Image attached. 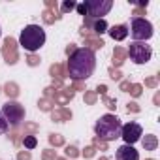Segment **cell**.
Returning <instances> with one entry per match:
<instances>
[{
  "label": "cell",
  "instance_id": "74e56055",
  "mask_svg": "<svg viewBox=\"0 0 160 160\" xmlns=\"http://www.w3.org/2000/svg\"><path fill=\"white\" fill-rule=\"evenodd\" d=\"M30 158H32L30 151H19V154H17V160H30Z\"/></svg>",
  "mask_w": 160,
  "mask_h": 160
},
{
  "label": "cell",
  "instance_id": "ba28073f",
  "mask_svg": "<svg viewBox=\"0 0 160 160\" xmlns=\"http://www.w3.org/2000/svg\"><path fill=\"white\" fill-rule=\"evenodd\" d=\"M141 136H143V130H141V126H139L138 122H126V124L121 128V138L124 139L126 145H132V143L139 141Z\"/></svg>",
  "mask_w": 160,
  "mask_h": 160
},
{
  "label": "cell",
  "instance_id": "b9f144b4",
  "mask_svg": "<svg viewBox=\"0 0 160 160\" xmlns=\"http://www.w3.org/2000/svg\"><path fill=\"white\" fill-rule=\"evenodd\" d=\"M130 87H132V83H130V81H122V83H121V91H122V92H128V91H130Z\"/></svg>",
  "mask_w": 160,
  "mask_h": 160
},
{
  "label": "cell",
  "instance_id": "30bf717a",
  "mask_svg": "<svg viewBox=\"0 0 160 160\" xmlns=\"http://www.w3.org/2000/svg\"><path fill=\"white\" fill-rule=\"evenodd\" d=\"M75 96V92L72 91V87H62L60 91H55V96H53V104H58V106H66L72 98Z\"/></svg>",
  "mask_w": 160,
  "mask_h": 160
},
{
  "label": "cell",
  "instance_id": "bcb514c9",
  "mask_svg": "<svg viewBox=\"0 0 160 160\" xmlns=\"http://www.w3.org/2000/svg\"><path fill=\"white\" fill-rule=\"evenodd\" d=\"M75 8H77V12H79V13H81V15H87V10H85V4H77Z\"/></svg>",
  "mask_w": 160,
  "mask_h": 160
},
{
  "label": "cell",
  "instance_id": "ab89813d",
  "mask_svg": "<svg viewBox=\"0 0 160 160\" xmlns=\"http://www.w3.org/2000/svg\"><path fill=\"white\" fill-rule=\"evenodd\" d=\"M85 89V83L83 81H73V85H72V91L75 92V91H83Z\"/></svg>",
  "mask_w": 160,
  "mask_h": 160
},
{
  "label": "cell",
  "instance_id": "816d5d0a",
  "mask_svg": "<svg viewBox=\"0 0 160 160\" xmlns=\"http://www.w3.org/2000/svg\"><path fill=\"white\" fill-rule=\"evenodd\" d=\"M100 160H109V158H108V156H102V158H100Z\"/></svg>",
  "mask_w": 160,
  "mask_h": 160
},
{
  "label": "cell",
  "instance_id": "681fc988",
  "mask_svg": "<svg viewBox=\"0 0 160 160\" xmlns=\"http://www.w3.org/2000/svg\"><path fill=\"white\" fill-rule=\"evenodd\" d=\"M51 87H53V89H62V81H58V79H55Z\"/></svg>",
  "mask_w": 160,
  "mask_h": 160
},
{
  "label": "cell",
  "instance_id": "4fadbf2b",
  "mask_svg": "<svg viewBox=\"0 0 160 160\" xmlns=\"http://www.w3.org/2000/svg\"><path fill=\"white\" fill-rule=\"evenodd\" d=\"M108 32H109V36H111L115 42H121V40H124V38L128 36V27H126V25H113Z\"/></svg>",
  "mask_w": 160,
  "mask_h": 160
},
{
  "label": "cell",
  "instance_id": "d4e9b609",
  "mask_svg": "<svg viewBox=\"0 0 160 160\" xmlns=\"http://www.w3.org/2000/svg\"><path fill=\"white\" fill-rule=\"evenodd\" d=\"M102 102H104V106H106L108 109H111V111H113V109L117 108V100H113V98H109L108 94H104V96H102Z\"/></svg>",
  "mask_w": 160,
  "mask_h": 160
},
{
  "label": "cell",
  "instance_id": "f1b7e54d",
  "mask_svg": "<svg viewBox=\"0 0 160 160\" xmlns=\"http://www.w3.org/2000/svg\"><path fill=\"white\" fill-rule=\"evenodd\" d=\"M75 2H73V0H66V2L62 4V8H60V12L62 13H68V12H72V10H75Z\"/></svg>",
  "mask_w": 160,
  "mask_h": 160
},
{
  "label": "cell",
  "instance_id": "603a6c76",
  "mask_svg": "<svg viewBox=\"0 0 160 160\" xmlns=\"http://www.w3.org/2000/svg\"><path fill=\"white\" fill-rule=\"evenodd\" d=\"M96 100H98V94H96L94 91H85V104L94 106V104H96Z\"/></svg>",
  "mask_w": 160,
  "mask_h": 160
},
{
  "label": "cell",
  "instance_id": "e0dca14e",
  "mask_svg": "<svg viewBox=\"0 0 160 160\" xmlns=\"http://www.w3.org/2000/svg\"><path fill=\"white\" fill-rule=\"evenodd\" d=\"M49 73H51L53 77H57L58 81H62L64 77H68V73H66V68H64L62 64H58V62H55V64L49 68Z\"/></svg>",
  "mask_w": 160,
  "mask_h": 160
},
{
  "label": "cell",
  "instance_id": "f35d334b",
  "mask_svg": "<svg viewBox=\"0 0 160 160\" xmlns=\"http://www.w3.org/2000/svg\"><path fill=\"white\" fill-rule=\"evenodd\" d=\"M43 94H45L43 98H47V100H51V102H53V96H55V89H53V87H47V89L43 91Z\"/></svg>",
  "mask_w": 160,
  "mask_h": 160
},
{
  "label": "cell",
  "instance_id": "8992f818",
  "mask_svg": "<svg viewBox=\"0 0 160 160\" xmlns=\"http://www.w3.org/2000/svg\"><path fill=\"white\" fill-rule=\"evenodd\" d=\"M130 34L136 42H145L152 36V25L145 17H134L130 25Z\"/></svg>",
  "mask_w": 160,
  "mask_h": 160
},
{
  "label": "cell",
  "instance_id": "2e32d148",
  "mask_svg": "<svg viewBox=\"0 0 160 160\" xmlns=\"http://www.w3.org/2000/svg\"><path fill=\"white\" fill-rule=\"evenodd\" d=\"M141 145H143L145 151H156V147H158V138H156L154 134H147V136L141 139Z\"/></svg>",
  "mask_w": 160,
  "mask_h": 160
},
{
  "label": "cell",
  "instance_id": "60d3db41",
  "mask_svg": "<svg viewBox=\"0 0 160 160\" xmlns=\"http://www.w3.org/2000/svg\"><path fill=\"white\" fill-rule=\"evenodd\" d=\"M45 8L51 10V12H57V2L55 0H45Z\"/></svg>",
  "mask_w": 160,
  "mask_h": 160
},
{
  "label": "cell",
  "instance_id": "83f0119b",
  "mask_svg": "<svg viewBox=\"0 0 160 160\" xmlns=\"http://www.w3.org/2000/svg\"><path fill=\"white\" fill-rule=\"evenodd\" d=\"M66 156L68 158H77L79 156V151H77V147H73V145H66Z\"/></svg>",
  "mask_w": 160,
  "mask_h": 160
},
{
  "label": "cell",
  "instance_id": "3957f363",
  "mask_svg": "<svg viewBox=\"0 0 160 160\" xmlns=\"http://www.w3.org/2000/svg\"><path fill=\"white\" fill-rule=\"evenodd\" d=\"M19 43L28 51V53H36L43 43H45V30L38 25H28L21 30V38Z\"/></svg>",
  "mask_w": 160,
  "mask_h": 160
},
{
  "label": "cell",
  "instance_id": "ffe728a7",
  "mask_svg": "<svg viewBox=\"0 0 160 160\" xmlns=\"http://www.w3.org/2000/svg\"><path fill=\"white\" fill-rule=\"evenodd\" d=\"M42 19H43V23H47V25H53L55 21H58V19H60V15H57V12L43 10V13H42Z\"/></svg>",
  "mask_w": 160,
  "mask_h": 160
},
{
  "label": "cell",
  "instance_id": "8fae6325",
  "mask_svg": "<svg viewBox=\"0 0 160 160\" xmlns=\"http://www.w3.org/2000/svg\"><path fill=\"white\" fill-rule=\"evenodd\" d=\"M83 28H91V30L98 36V34L108 32V23H106V19H89V17H87Z\"/></svg>",
  "mask_w": 160,
  "mask_h": 160
},
{
  "label": "cell",
  "instance_id": "9a60e30c",
  "mask_svg": "<svg viewBox=\"0 0 160 160\" xmlns=\"http://www.w3.org/2000/svg\"><path fill=\"white\" fill-rule=\"evenodd\" d=\"M124 60H126V49L124 47H115L113 49V68L122 66Z\"/></svg>",
  "mask_w": 160,
  "mask_h": 160
},
{
  "label": "cell",
  "instance_id": "f5cc1de1",
  "mask_svg": "<svg viewBox=\"0 0 160 160\" xmlns=\"http://www.w3.org/2000/svg\"><path fill=\"white\" fill-rule=\"evenodd\" d=\"M57 160H66V158H57Z\"/></svg>",
  "mask_w": 160,
  "mask_h": 160
},
{
  "label": "cell",
  "instance_id": "7dc6e473",
  "mask_svg": "<svg viewBox=\"0 0 160 160\" xmlns=\"http://www.w3.org/2000/svg\"><path fill=\"white\" fill-rule=\"evenodd\" d=\"M143 13H145V10H143V8H136L132 15H134V17H139V15H143Z\"/></svg>",
  "mask_w": 160,
  "mask_h": 160
},
{
  "label": "cell",
  "instance_id": "d6a6232c",
  "mask_svg": "<svg viewBox=\"0 0 160 160\" xmlns=\"http://www.w3.org/2000/svg\"><path fill=\"white\" fill-rule=\"evenodd\" d=\"M156 85H158V77H147L145 79V87H149V89H156Z\"/></svg>",
  "mask_w": 160,
  "mask_h": 160
},
{
  "label": "cell",
  "instance_id": "277c9868",
  "mask_svg": "<svg viewBox=\"0 0 160 160\" xmlns=\"http://www.w3.org/2000/svg\"><path fill=\"white\" fill-rule=\"evenodd\" d=\"M126 57H130V60H134L136 64H147L152 57V49L145 42H132L126 49Z\"/></svg>",
  "mask_w": 160,
  "mask_h": 160
},
{
  "label": "cell",
  "instance_id": "11a10c76",
  "mask_svg": "<svg viewBox=\"0 0 160 160\" xmlns=\"http://www.w3.org/2000/svg\"><path fill=\"white\" fill-rule=\"evenodd\" d=\"M0 34H2V30H0Z\"/></svg>",
  "mask_w": 160,
  "mask_h": 160
},
{
  "label": "cell",
  "instance_id": "7402d4cb",
  "mask_svg": "<svg viewBox=\"0 0 160 160\" xmlns=\"http://www.w3.org/2000/svg\"><path fill=\"white\" fill-rule=\"evenodd\" d=\"M49 143L53 147H60V145H64V138L60 134H49Z\"/></svg>",
  "mask_w": 160,
  "mask_h": 160
},
{
  "label": "cell",
  "instance_id": "6da1fadb",
  "mask_svg": "<svg viewBox=\"0 0 160 160\" xmlns=\"http://www.w3.org/2000/svg\"><path fill=\"white\" fill-rule=\"evenodd\" d=\"M94 68H96L94 51H91L87 47H79V49H75L73 55L68 57L66 73L73 81H85V79H89L94 73Z\"/></svg>",
  "mask_w": 160,
  "mask_h": 160
},
{
  "label": "cell",
  "instance_id": "e575fe53",
  "mask_svg": "<svg viewBox=\"0 0 160 160\" xmlns=\"http://www.w3.org/2000/svg\"><path fill=\"white\" fill-rule=\"evenodd\" d=\"M94 154H96V147H92V145L85 147V151H83V156H85V158H92Z\"/></svg>",
  "mask_w": 160,
  "mask_h": 160
},
{
  "label": "cell",
  "instance_id": "5bb4252c",
  "mask_svg": "<svg viewBox=\"0 0 160 160\" xmlns=\"http://www.w3.org/2000/svg\"><path fill=\"white\" fill-rule=\"evenodd\" d=\"M51 119L55 122H64V121H70L72 119V111L66 109V108H58V109H53L51 111Z\"/></svg>",
  "mask_w": 160,
  "mask_h": 160
},
{
  "label": "cell",
  "instance_id": "7c38bea8",
  "mask_svg": "<svg viewBox=\"0 0 160 160\" xmlns=\"http://www.w3.org/2000/svg\"><path fill=\"white\" fill-rule=\"evenodd\" d=\"M117 160H139V154L138 151L132 147V145H122L117 149Z\"/></svg>",
  "mask_w": 160,
  "mask_h": 160
},
{
  "label": "cell",
  "instance_id": "db71d44e",
  "mask_svg": "<svg viewBox=\"0 0 160 160\" xmlns=\"http://www.w3.org/2000/svg\"><path fill=\"white\" fill-rule=\"evenodd\" d=\"M147 160H154V158H147Z\"/></svg>",
  "mask_w": 160,
  "mask_h": 160
},
{
  "label": "cell",
  "instance_id": "44dd1931",
  "mask_svg": "<svg viewBox=\"0 0 160 160\" xmlns=\"http://www.w3.org/2000/svg\"><path fill=\"white\" fill-rule=\"evenodd\" d=\"M38 130H40V124H36V122H25V126H23L25 136H34Z\"/></svg>",
  "mask_w": 160,
  "mask_h": 160
},
{
  "label": "cell",
  "instance_id": "d6986e66",
  "mask_svg": "<svg viewBox=\"0 0 160 160\" xmlns=\"http://www.w3.org/2000/svg\"><path fill=\"white\" fill-rule=\"evenodd\" d=\"M4 92L8 94V98H17L19 96V85L13 83V81H8L4 85Z\"/></svg>",
  "mask_w": 160,
  "mask_h": 160
},
{
  "label": "cell",
  "instance_id": "1f68e13d",
  "mask_svg": "<svg viewBox=\"0 0 160 160\" xmlns=\"http://www.w3.org/2000/svg\"><path fill=\"white\" fill-rule=\"evenodd\" d=\"M42 160H57V152L53 149H45L42 152Z\"/></svg>",
  "mask_w": 160,
  "mask_h": 160
},
{
  "label": "cell",
  "instance_id": "f907efd6",
  "mask_svg": "<svg viewBox=\"0 0 160 160\" xmlns=\"http://www.w3.org/2000/svg\"><path fill=\"white\" fill-rule=\"evenodd\" d=\"M154 104H156V106H158V104H160V94H158V92H156V94H154Z\"/></svg>",
  "mask_w": 160,
  "mask_h": 160
},
{
  "label": "cell",
  "instance_id": "484cf974",
  "mask_svg": "<svg viewBox=\"0 0 160 160\" xmlns=\"http://www.w3.org/2000/svg\"><path fill=\"white\" fill-rule=\"evenodd\" d=\"M23 143H25L27 149H34V147L38 145V139H36L34 136H25V138H23Z\"/></svg>",
  "mask_w": 160,
  "mask_h": 160
},
{
  "label": "cell",
  "instance_id": "4dcf8cb0",
  "mask_svg": "<svg viewBox=\"0 0 160 160\" xmlns=\"http://www.w3.org/2000/svg\"><path fill=\"white\" fill-rule=\"evenodd\" d=\"M92 147H98L100 151H108V141H104L100 138H94L92 139Z\"/></svg>",
  "mask_w": 160,
  "mask_h": 160
},
{
  "label": "cell",
  "instance_id": "ee69618b",
  "mask_svg": "<svg viewBox=\"0 0 160 160\" xmlns=\"http://www.w3.org/2000/svg\"><path fill=\"white\" fill-rule=\"evenodd\" d=\"M10 138H12V141H13V143L19 147V143H21V139H19V134H17V132H12V134H10Z\"/></svg>",
  "mask_w": 160,
  "mask_h": 160
},
{
  "label": "cell",
  "instance_id": "d590c367",
  "mask_svg": "<svg viewBox=\"0 0 160 160\" xmlns=\"http://www.w3.org/2000/svg\"><path fill=\"white\" fill-rule=\"evenodd\" d=\"M8 122H6V119H4V115H2V111H0V134H6L8 132Z\"/></svg>",
  "mask_w": 160,
  "mask_h": 160
},
{
  "label": "cell",
  "instance_id": "f546056e",
  "mask_svg": "<svg viewBox=\"0 0 160 160\" xmlns=\"http://www.w3.org/2000/svg\"><path fill=\"white\" fill-rule=\"evenodd\" d=\"M108 73H109V77L113 79V81H119V79L122 77V73H121V70H119V68H113V66H111V68L108 70Z\"/></svg>",
  "mask_w": 160,
  "mask_h": 160
},
{
  "label": "cell",
  "instance_id": "7bdbcfd3",
  "mask_svg": "<svg viewBox=\"0 0 160 160\" xmlns=\"http://www.w3.org/2000/svg\"><path fill=\"white\" fill-rule=\"evenodd\" d=\"M94 92H96V94H102V96H104V94H106V92H108V87H106V85H98V87H96V91H94Z\"/></svg>",
  "mask_w": 160,
  "mask_h": 160
},
{
  "label": "cell",
  "instance_id": "9c48e42d",
  "mask_svg": "<svg viewBox=\"0 0 160 160\" xmlns=\"http://www.w3.org/2000/svg\"><path fill=\"white\" fill-rule=\"evenodd\" d=\"M2 57L6 60V64H15L19 60V55H17V42L10 36L4 40V45H2Z\"/></svg>",
  "mask_w": 160,
  "mask_h": 160
},
{
  "label": "cell",
  "instance_id": "5b68a950",
  "mask_svg": "<svg viewBox=\"0 0 160 160\" xmlns=\"http://www.w3.org/2000/svg\"><path fill=\"white\" fill-rule=\"evenodd\" d=\"M2 115H4V119H6L8 124H12V126H19L21 121L25 119V108H23L19 102L8 100V102L2 106Z\"/></svg>",
  "mask_w": 160,
  "mask_h": 160
},
{
  "label": "cell",
  "instance_id": "f6af8a7d",
  "mask_svg": "<svg viewBox=\"0 0 160 160\" xmlns=\"http://www.w3.org/2000/svg\"><path fill=\"white\" fill-rule=\"evenodd\" d=\"M75 49H77V47H75V43H70V45L66 47V55H68V57H70V55H73V53H75Z\"/></svg>",
  "mask_w": 160,
  "mask_h": 160
},
{
  "label": "cell",
  "instance_id": "ac0fdd59",
  "mask_svg": "<svg viewBox=\"0 0 160 160\" xmlns=\"http://www.w3.org/2000/svg\"><path fill=\"white\" fill-rule=\"evenodd\" d=\"M106 43L100 40V38H96V36H92V38H85V47L87 49H91V51H94V49H102Z\"/></svg>",
  "mask_w": 160,
  "mask_h": 160
},
{
  "label": "cell",
  "instance_id": "836d02e7",
  "mask_svg": "<svg viewBox=\"0 0 160 160\" xmlns=\"http://www.w3.org/2000/svg\"><path fill=\"white\" fill-rule=\"evenodd\" d=\"M40 62H42V60H40V57H38V55H32V53H30V55H28V58H27V64H28V66H38Z\"/></svg>",
  "mask_w": 160,
  "mask_h": 160
},
{
  "label": "cell",
  "instance_id": "7a4b0ae2",
  "mask_svg": "<svg viewBox=\"0 0 160 160\" xmlns=\"http://www.w3.org/2000/svg\"><path fill=\"white\" fill-rule=\"evenodd\" d=\"M121 128H122L121 121L115 115L108 113V115H104V117H100L96 121L94 134H96V138H100L104 141H113V139L121 138Z\"/></svg>",
  "mask_w": 160,
  "mask_h": 160
},
{
  "label": "cell",
  "instance_id": "4316f807",
  "mask_svg": "<svg viewBox=\"0 0 160 160\" xmlns=\"http://www.w3.org/2000/svg\"><path fill=\"white\" fill-rule=\"evenodd\" d=\"M128 92H130L134 98H139V96H141V92H143V87H141V85H138V83H134V85L130 87V91H128Z\"/></svg>",
  "mask_w": 160,
  "mask_h": 160
},
{
  "label": "cell",
  "instance_id": "8d00e7d4",
  "mask_svg": "<svg viewBox=\"0 0 160 160\" xmlns=\"http://www.w3.org/2000/svg\"><path fill=\"white\" fill-rule=\"evenodd\" d=\"M139 109H141V108H139L136 102H130V104L126 106V111H128V113H139Z\"/></svg>",
  "mask_w": 160,
  "mask_h": 160
},
{
  "label": "cell",
  "instance_id": "cb8c5ba5",
  "mask_svg": "<svg viewBox=\"0 0 160 160\" xmlns=\"http://www.w3.org/2000/svg\"><path fill=\"white\" fill-rule=\"evenodd\" d=\"M53 106H55V104H53L51 100H47V98H42V100L38 102V108H40L42 111H53Z\"/></svg>",
  "mask_w": 160,
  "mask_h": 160
},
{
  "label": "cell",
  "instance_id": "52a82bcc",
  "mask_svg": "<svg viewBox=\"0 0 160 160\" xmlns=\"http://www.w3.org/2000/svg\"><path fill=\"white\" fill-rule=\"evenodd\" d=\"M83 4H85L89 19H104V15H108L109 10L113 8L111 0H87Z\"/></svg>",
  "mask_w": 160,
  "mask_h": 160
},
{
  "label": "cell",
  "instance_id": "c3c4849f",
  "mask_svg": "<svg viewBox=\"0 0 160 160\" xmlns=\"http://www.w3.org/2000/svg\"><path fill=\"white\" fill-rule=\"evenodd\" d=\"M136 4H138V8H143V10H145V8L149 6V2H147V0H138Z\"/></svg>",
  "mask_w": 160,
  "mask_h": 160
}]
</instances>
